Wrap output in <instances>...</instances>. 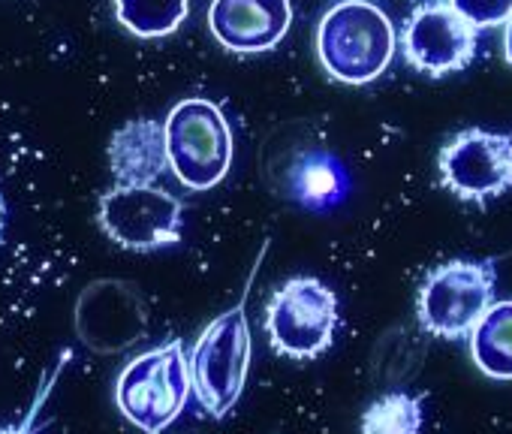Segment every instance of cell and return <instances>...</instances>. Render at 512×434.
<instances>
[{"instance_id":"obj_1","label":"cell","mask_w":512,"mask_h":434,"mask_svg":"<svg viewBox=\"0 0 512 434\" xmlns=\"http://www.w3.org/2000/svg\"><path fill=\"white\" fill-rule=\"evenodd\" d=\"M323 70L344 85H365L386 73L395 58V28L368 0H341L317 28Z\"/></svg>"},{"instance_id":"obj_2","label":"cell","mask_w":512,"mask_h":434,"mask_svg":"<svg viewBox=\"0 0 512 434\" xmlns=\"http://www.w3.org/2000/svg\"><path fill=\"white\" fill-rule=\"evenodd\" d=\"M190 395V368L178 338L133 356L115 380L118 413L142 434H163L184 413Z\"/></svg>"},{"instance_id":"obj_3","label":"cell","mask_w":512,"mask_h":434,"mask_svg":"<svg viewBox=\"0 0 512 434\" xmlns=\"http://www.w3.org/2000/svg\"><path fill=\"white\" fill-rule=\"evenodd\" d=\"M166 160L187 190L217 187L232 166V130L220 106L187 97L163 121Z\"/></svg>"},{"instance_id":"obj_4","label":"cell","mask_w":512,"mask_h":434,"mask_svg":"<svg viewBox=\"0 0 512 434\" xmlns=\"http://www.w3.org/2000/svg\"><path fill=\"white\" fill-rule=\"evenodd\" d=\"M250 350L244 302L214 317L196 338L187 359L190 389L211 416L220 419L238 404L250 371Z\"/></svg>"},{"instance_id":"obj_5","label":"cell","mask_w":512,"mask_h":434,"mask_svg":"<svg viewBox=\"0 0 512 434\" xmlns=\"http://www.w3.org/2000/svg\"><path fill=\"white\" fill-rule=\"evenodd\" d=\"M338 329V296L317 278H290L266 308V332L278 356L308 362L323 356Z\"/></svg>"},{"instance_id":"obj_6","label":"cell","mask_w":512,"mask_h":434,"mask_svg":"<svg viewBox=\"0 0 512 434\" xmlns=\"http://www.w3.org/2000/svg\"><path fill=\"white\" fill-rule=\"evenodd\" d=\"M494 269L476 260H449L431 269L419 287V326L434 338H464L494 302Z\"/></svg>"},{"instance_id":"obj_7","label":"cell","mask_w":512,"mask_h":434,"mask_svg":"<svg viewBox=\"0 0 512 434\" xmlns=\"http://www.w3.org/2000/svg\"><path fill=\"white\" fill-rule=\"evenodd\" d=\"M181 202L154 184H115L100 199L103 233L127 251H160L181 239Z\"/></svg>"},{"instance_id":"obj_8","label":"cell","mask_w":512,"mask_h":434,"mask_svg":"<svg viewBox=\"0 0 512 434\" xmlns=\"http://www.w3.org/2000/svg\"><path fill=\"white\" fill-rule=\"evenodd\" d=\"M443 184L467 202H485L512 187V136L464 130L440 151Z\"/></svg>"},{"instance_id":"obj_9","label":"cell","mask_w":512,"mask_h":434,"mask_svg":"<svg viewBox=\"0 0 512 434\" xmlns=\"http://www.w3.org/2000/svg\"><path fill=\"white\" fill-rule=\"evenodd\" d=\"M404 58L428 76L464 70L476 55L473 25H467L449 4L419 7L404 25Z\"/></svg>"},{"instance_id":"obj_10","label":"cell","mask_w":512,"mask_h":434,"mask_svg":"<svg viewBox=\"0 0 512 434\" xmlns=\"http://www.w3.org/2000/svg\"><path fill=\"white\" fill-rule=\"evenodd\" d=\"M208 25L229 52H269L287 37L293 7L290 0H214Z\"/></svg>"},{"instance_id":"obj_11","label":"cell","mask_w":512,"mask_h":434,"mask_svg":"<svg viewBox=\"0 0 512 434\" xmlns=\"http://www.w3.org/2000/svg\"><path fill=\"white\" fill-rule=\"evenodd\" d=\"M109 166L118 184H154L169 166L163 124L136 118L118 127L109 139Z\"/></svg>"},{"instance_id":"obj_12","label":"cell","mask_w":512,"mask_h":434,"mask_svg":"<svg viewBox=\"0 0 512 434\" xmlns=\"http://www.w3.org/2000/svg\"><path fill=\"white\" fill-rule=\"evenodd\" d=\"M470 356L491 380H512V299L491 302L470 329Z\"/></svg>"},{"instance_id":"obj_13","label":"cell","mask_w":512,"mask_h":434,"mask_svg":"<svg viewBox=\"0 0 512 434\" xmlns=\"http://www.w3.org/2000/svg\"><path fill=\"white\" fill-rule=\"evenodd\" d=\"M293 196L314 211H326L347 196V172L344 166L323 151L305 154L293 169Z\"/></svg>"},{"instance_id":"obj_14","label":"cell","mask_w":512,"mask_h":434,"mask_svg":"<svg viewBox=\"0 0 512 434\" xmlns=\"http://www.w3.org/2000/svg\"><path fill=\"white\" fill-rule=\"evenodd\" d=\"M190 13V0H115L118 22L145 40L169 37Z\"/></svg>"},{"instance_id":"obj_15","label":"cell","mask_w":512,"mask_h":434,"mask_svg":"<svg viewBox=\"0 0 512 434\" xmlns=\"http://www.w3.org/2000/svg\"><path fill=\"white\" fill-rule=\"evenodd\" d=\"M362 434H419L422 398L410 392H386L362 413Z\"/></svg>"},{"instance_id":"obj_16","label":"cell","mask_w":512,"mask_h":434,"mask_svg":"<svg viewBox=\"0 0 512 434\" xmlns=\"http://www.w3.org/2000/svg\"><path fill=\"white\" fill-rule=\"evenodd\" d=\"M449 7L473 28H494L512 16V0H449Z\"/></svg>"},{"instance_id":"obj_17","label":"cell","mask_w":512,"mask_h":434,"mask_svg":"<svg viewBox=\"0 0 512 434\" xmlns=\"http://www.w3.org/2000/svg\"><path fill=\"white\" fill-rule=\"evenodd\" d=\"M49 389H52V386H46V389L34 398V404L28 407V413H25L19 422H13V425H0V434H37V416H40V407L46 404Z\"/></svg>"},{"instance_id":"obj_18","label":"cell","mask_w":512,"mask_h":434,"mask_svg":"<svg viewBox=\"0 0 512 434\" xmlns=\"http://www.w3.org/2000/svg\"><path fill=\"white\" fill-rule=\"evenodd\" d=\"M509 25H506V61L512 64V16L506 19Z\"/></svg>"},{"instance_id":"obj_19","label":"cell","mask_w":512,"mask_h":434,"mask_svg":"<svg viewBox=\"0 0 512 434\" xmlns=\"http://www.w3.org/2000/svg\"><path fill=\"white\" fill-rule=\"evenodd\" d=\"M4 217H7V205H4V199H0V233H4Z\"/></svg>"}]
</instances>
